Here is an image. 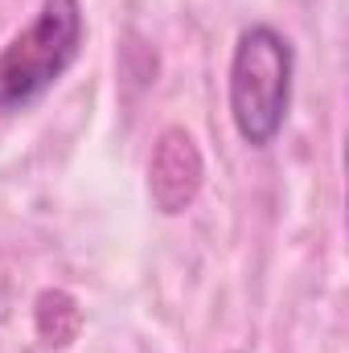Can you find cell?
<instances>
[{"mask_svg":"<svg viewBox=\"0 0 349 353\" xmlns=\"http://www.w3.org/2000/svg\"><path fill=\"white\" fill-rule=\"evenodd\" d=\"M226 103L243 144H275L292 103V46L275 25H247L239 33L226 74Z\"/></svg>","mask_w":349,"mask_h":353,"instance_id":"cell-1","label":"cell"},{"mask_svg":"<svg viewBox=\"0 0 349 353\" xmlns=\"http://www.w3.org/2000/svg\"><path fill=\"white\" fill-rule=\"evenodd\" d=\"M83 33L87 25L79 0H41L33 21L0 50V115L29 111L58 87L83 50Z\"/></svg>","mask_w":349,"mask_h":353,"instance_id":"cell-2","label":"cell"},{"mask_svg":"<svg viewBox=\"0 0 349 353\" xmlns=\"http://www.w3.org/2000/svg\"><path fill=\"white\" fill-rule=\"evenodd\" d=\"M201 185H206V157H201L193 132H185L177 123L165 128L152 144V157H148V197H152V205L165 218H177L197 201Z\"/></svg>","mask_w":349,"mask_h":353,"instance_id":"cell-3","label":"cell"},{"mask_svg":"<svg viewBox=\"0 0 349 353\" xmlns=\"http://www.w3.org/2000/svg\"><path fill=\"white\" fill-rule=\"evenodd\" d=\"M33 329L46 350H66L83 333V308L66 288H46L33 300Z\"/></svg>","mask_w":349,"mask_h":353,"instance_id":"cell-4","label":"cell"}]
</instances>
